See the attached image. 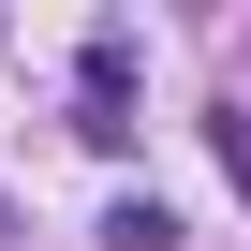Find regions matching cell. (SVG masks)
Listing matches in <instances>:
<instances>
[{"mask_svg":"<svg viewBox=\"0 0 251 251\" xmlns=\"http://www.w3.org/2000/svg\"><path fill=\"white\" fill-rule=\"evenodd\" d=\"M103 251H177V207H163V192H118V207H103Z\"/></svg>","mask_w":251,"mask_h":251,"instance_id":"cell-1","label":"cell"},{"mask_svg":"<svg viewBox=\"0 0 251 251\" xmlns=\"http://www.w3.org/2000/svg\"><path fill=\"white\" fill-rule=\"evenodd\" d=\"M207 148H222V177H236V192H251V118H236V103H222V118H207Z\"/></svg>","mask_w":251,"mask_h":251,"instance_id":"cell-2","label":"cell"}]
</instances>
